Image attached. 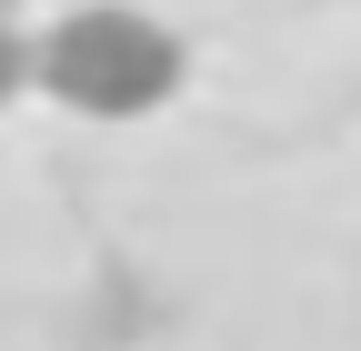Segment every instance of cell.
I'll return each mask as SVG.
<instances>
[{"instance_id":"obj_1","label":"cell","mask_w":361,"mask_h":351,"mask_svg":"<svg viewBox=\"0 0 361 351\" xmlns=\"http://www.w3.org/2000/svg\"><path fill=\"white\" fill-rule=\"evenodd\" d=\"M180 70H191L180 30L141 0H80L30 40V80L80 121H141L180 91Z\"/></svg>"},{"instance_id":"obj_2","label":"cell","mask_w":361,"mask_h":351,"mask_svg":"<svg viewBox=\"0 0 361 351\" xmlns=\"http://www.w3.org/2000/svg\"><path fill=\"white\" fill-rule=\"evenodd\" d=\"M20 91H30V40H20L11 20H0V111H11Z\"/></svg>"},{"instance_id":"obj_3","label":"cell","mask_w":361,"mask_h":351,"mask_svg":"<svg viewBox=\"0 0 361 351\" xmlns=\"http://www.w3.org/2000/svg\"><path fill=\"white\" fill-rule=\"evenodd\" d=\"M11 11H20V0H0V20H11Z\"/></svg>"}]
</instances>
